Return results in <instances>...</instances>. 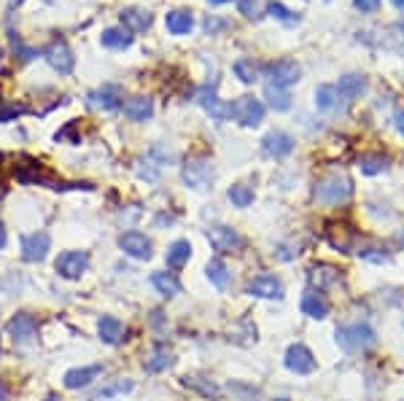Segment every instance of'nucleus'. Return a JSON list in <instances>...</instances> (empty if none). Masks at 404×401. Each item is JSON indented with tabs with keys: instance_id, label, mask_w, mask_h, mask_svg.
Segmentation results:
<instances>
[{
	"instance_id": "obj_1",
	"label": "nucleus",
	"mask_w": 404,
	"mask_h": 401,
	"mask_svg": "<svg viewBox=\"0 0 404 401\" xmlns=\"http://www.w3.org/2000/svg\"><path fill=\"white\" fill-rule=\"evenodd\" d=\"M353 194V181L345 173H329L316 181V202L321 205H342Z\"/></svg>"
},
{
	"instance_id": "obj_2",
	"label": "nucleus",
	"mask_w": 404,
	"mask_h": 401,
	"mask_svg": "<svg viewBox=\"0 0 404 401\" xmlns=\"http://www.w3.org/2000/svg\"><path fill=\"white\" fill-rule=\"evenodd\" d=\"M375 332L369 329L367 323H353V326H342L337 329V345L348 353H356V350H367L375 345Z\"/></svg>"
},
{
	"instance_id": "obj_3",
	"label": "nucleus",
	"mask_w": 404,
	"mask_h": 401,
	"mask_svg": "<svg viewBox=\"0 0 404 401\" xmlns=\"http://www.w3.org/2000/svg\"><path fill=\"white\" fill-rule=\"evenodd\" d=\"M229 119L243 127H259L264 122V103L256 97H237L235 103H229Z\"/></svg>"
},
{
	"instance_id": "obj_4",
	"label": "nucleus",
	"mask_w": 404,
	"mask_h": 401,
	"mask_svg": "<svg viewBox=\"0 0 404 401\" xmlns=\"http://www.w3.org/2000/svg\"><path fill=\"white\" fill-rule=\"evenodd\" d=\"M57 275L65 280H78L89 269V253L87 251H65L54 262Z\"/></svg>"
},
{
	"instance_id": "obj_5",
	"label": "nucleus",
	"mask_w": 404,
	"mask_h": 401,
	"mask_svg": "<svg viewBox=\"0 0 404 401\" xmlns=\"http://www.w3.org/2000/svg\"><path fill=\"white\" fill-rule=\"evenodd\" d=\"M262 70H264V76L270 78V84H272V87H281V89H288L291 84H297L299 73H302L297 62H291V59H275V62H267Z\"/></svg>"
},
{
	"instance_id": "obj_6",
	"label": "nucleus",
	"mask_w": 404,
	"mask_h": 401,
	"mask_svg": "<svg viewBox=\"0 0 404 401\" xmlns=\"http://www.w3.org/2000/svg\"><path fill=\"white\" fill-rule=\"evenodd\" d=\"M43 59H46L60 76H68V73H73V68H76V57H73L71 46H68L62 38H54L52 43L43 49Z\"/></svg>"
},
{
	"instance_id": "obj_7",
	"label": "nucleus",
	"mask_w": 404,
	"mask_h": 401,
	"mask_svg": "<svg viewBox=\"0 0 404 401\" xmlns=\"http://www.w3.org/2000/svg\"><path fill=\"white\" fill-rule=\"evenodd\" d=\"M181 175H183V183L189 189H208V183H211L213 178V167L205 157H194L183 164Z\"/></svg>"
},
{
	"instance_id": "obj_8",
	"label": "nucleus",
	"mask_w": 404,
	"mask_h": 401,
	"mask_svg": "<svg viewBox=\"0 0 404 401\" xmlns=\"http://www.w3.org/2000/svg\"><path fill=\"white\" fill-rule=\"evenodd\" d=\"M8 337L17 342V345H27L33 342L38 334V318L33 313H17L8 321Z\"/></svg>"
},
{
	"instance_id": "obj_9",
	"label": "nucleus",
	"mask_w": 404,
	"mask_h": 401,
	"mask_svg": "<svg viewBox=\"0 0 404 401\" xmlns=\"http://www.w3.org/2000/svg\"><path fill=\"white\" fill-rule=\"evenodd\" d=\"M119 248L130 259H138V262H148L151 259V240L143 234V232H124L119 237Z\"/></svg>"
},
{
	"instance_id": "obj_10",
	"label": "nucleus",
	"mask_w": 404,
	"mask_h": 401,
	"mask_svg": "<svg viewBox=\"0 0 404 401\" xmlns=\"http://www.w3.org/2000/svg\"><path fill=\"white\" fill-rule=\"evenodd\" d=\"M49 248H52V240L46 232H36V234H25L22 237V259L30 264L43 262L49 256Z\"/></svg>"
},
{
	"instance_id": "obj_11",
	"label": "nucleus",
	"mask_w": 404,
	"mask_h": 401,
	"mask_svg": "<svg viewBox=\"0 0 404 401\" xmlns=\"http://www.w3.org/2000/svg\"><path fill=\"white\" fill-rule=\"evenodd\" d=\"M87 103L95 111H116L122 105V89L116 87V84H103L100 89L89 92Z\"/></svg>"
},
{
	"instance_id": "obj_12",
	"label": "nucleus",
	"mask_w": 404,
	"mask_h": 401,
	"mask_svg": "<svg viewBox=\"0 0 404 401\" xmlns=\"http://www.w3.org/2000/svg\"><path fill=\"white\" fill-rule=\"evenodd\" d=\"M283 364H286L288 372H294V374H310V372H316V358H313V353L305 348V345H291V348L286 350Z\"/></svg>"
},
{
	"instance_id": "obj_13",
	"label": "nucleus",
	"mask_w": 404,
	"mask_h": 401,
	"mask_svg": "<svg viewBox=\"0 0 404 401\" xmlns=\"http://www.w3.org/2000/svg\"><path fill=\"white\" fill-rule=\"evenodd\" d=\"M262 148L267 157L272 159H283L288 157L291 151H294V138L288 135V132H283V129H272V132H267L262 140Z\"/></svg>"
},
{
	"instance_id": "obj_14",
	"label": "nucleus",
	"mask_w": 404,
	"mask_h": 401,
	"mask_svg": "<svg viewBox=\"0 0 404 401\" xmlns=\"http://www.w3.org/2000/svg\"><path fill=\"white\" fill-rule=\"evenodd\" d=\"M307 280H310V288H316V291H329L332 286L340 283V269H337L334 264L318 262L307 269Z\"/></svg>"
},
{
	"instance_id": "obj_15",
	"label": "nucleus",
	"mask_w": 404,
	"mask_h": 401,
	"mask_svg": "<svg viewBox=\"0 0 404 401\" xmlns=\"http://www.w3.org/2000/svg\"><path fill=\"white\" fill-rule=\"evenodd\" d=\"M208 240L216 251H221V253H232V251H237L240 245H243V237H240V232L232 227H211L208 229Z\"/></svg>"
},
{
	"instance_id": "obj_16",
	"label": "nucleus",
	"mask_w": 404,
	"mask_h": 401,
	"mask_svg": "<svg viewBox=\"0 0 404 401\" xmlns=\"http://www.w3.org/2000/svg\"><path fill=\"white\" fill-rule=\"evenodd\" d=\"M100 374H103V367H100V364L68 369V372H65V377H62V385H65L68 391H78V388H87V385H92V380H97Z\"/></svg>"
},
{
	"instance_id": "obj_17",
	"label": "nucleus",
	"mask_w": 404,
	"mask_h": 401,
	"mask_svg": "<svg viewBox=\"0 0 404 401\" xmlns=\"http://www.w3.org/2000/svg\"><path fill=\"white\" fill-rule=\"evenodd\" d=\"M248 294L259 299H283V283L275 275H259L248 283Z\"/></svg>"
},
{
	"instance_id": "obj_18",
	"label": "nucleus",
	"mask_w": 404,
	"mask_h": 401,
	"mask_svg": "<svg viewBox=\"0 0 404 401\" xmlns=\"http://www.w3.org/2000/svg\"><path fill=\"white\" fill-rule=\"evenodd\" d=\"M299 307H302V313L307 315V318H313V321H323V318L329 315V302H326V297H323L321 291H316V288H307V291L302 294Z\"/></svg>"
},
{
	"instance_id": "obj_19",
	"label": "nucleus",
	"mask_w": 404,
	"mask_h": 401,
	"mask_svg": "<svg viewBox=\"0 0 404 401\" xmlns=\"http://www.w3.org/2000/svg\"><path fill=\"white\" fill-rule=\"evenodd\" d=\"M97 332H100V339L106 342V345H122L124 339H127V329H124V323L119 318H113V315H103L100 321H97Z\"/></svg>"
},
{
	"instance_id": "obj_20",
	"label": "nucleus",
	"mask_w": 404,
	"mask_h": 401,
	"mask_svg": "<svg viewBox=\"0 0 404 401\" xmlns=\"http://www.w3.org/2000/svg\"><path fill=\"white\" fill-rule=\"evenodd\" d=\"M337 92H340V97L345 103H353L356 97H361L367 92V78L361 73H345L340 78V84H337Z\"/></svg>"
},
{
	"instance_id": "obj_21",
	"label": "nucleus",
	"mask_w": 404,
	"mask_h": 401,
	"mask_svg": "<svg viewBox=\"0 0 404 401\" xmlns=\"http://www.w3.org/2000/svg\"><path fill=\"white\" fill-rule=\"evenodd\" d=\"M154 24V14L146 8H124L122 11V27L130 33H146Z\"/></svg>"
},
{
	"instance_id": "obj_22",
	"label": "nucleus",
	"mask_w": 404,
	"mask_h": 401,
	"mask_svg": "<svg viewBox=\"0 0 404 401\" xmlns=\"http://www.w3.org/2000/svg\"><path fill=\"white\" fill-rule=\"evenodd\" d=\"M197 103L202 105V108L211 113L216 122H227V119H229V105H224L221 100H218L216 89H211V87L200 89V94H197Z\"/></svg>"
},
{
	"instance_id": "obj_23",
	"label": "nucleus",
	"mask_w": 404,
	"mask_h": 401,
	"mask_svg": "<svg viewBox=\"0 0 404 401\" xmlns=\"http://www.w3.org/2000/svg\"><path fill=\"white\" fill-rule=\"evenodd\" d=\"M122 108H124V116H127L130 122L141 124V122H148V119L154 116V103H151L148 97H143V94H138V97H130Z\"/></svg>"
},
{
	"instance_id": "obj_24",
	"label": "nucleus",
	"mask_w": 404,
	"mask_h": 401,
	"mask_svg": "<svg viewBox=\"0 0 404 401\" xmlns=\"http://www.w3.org/2000/svg\"><path fill=\"white\" fill-rule=\"evenodd\" d=\"M165 24H167V33L189 35L194 27V17L192 11H186V8H176V11H170V14L165 17Z\"/></svg>"
},
{
	"instance_id": "obj_25",
	"label": "nucleus",
	"mask_w": 404,
	"mask_h": 401,
	"mask_svg": "<svg viewBox=\"0 0 404 401\" xmlns=\"http://www.w3.org/2000/svg\"><path fill=\"white\" fill-rule=\"evenodd\" d=\"M100 43L106 49H113V52H122V49H130L132 46V33L124 30V27H108L100 35Z\"/></svg>"
},
{
	"instance_id": "obj_26",
	"label": "nucleus",
	"mask_w": 404,
	"mask_h": 401,
	"mask_svg": "<svg viewBox=\"0 0 404 401\" xmlns=\"http://www.w3.org/2000/svg\"><path fill=\"white\" fill-rule=\"evenodd\" d=\"M151 286L157 288V294H162V297L167 299L181 294V283H178V278L173 272H154V275H151Z\"/></svg>"
},
{
	"instance_id": "obj_27",
	"label": "nucleus",
	"mask_w": 404,
	"mask_h": 401,
	"mask_svg": "<svg viewBox=\"0 0 404 401\" xmlns=\"http://www.w3.org/2000/svg\"><path fill=\"white\" fill-rule=\"evenodd\" d=\"M264 100H267V105H270L272 111H278V113L291 108V94L281 87H272V84L264 87Z\"/></svg>"
},
{
	"instance_id": "obj_28",
	"label": "nucleus",
	"mask_w": 404,
	"mask_h": 401,
	"mask_svg": "<svg viewBox=\"0 0 404 401\" xmlns=\"http://www.w3.org/2000/svg\"><path fill=\"white\" fill-rule=\"evenodd\" d=\"M205 275H208V280L216 288H227L229 283H232V272H229L227 264L221 262V259H211L208 267H205Z\"/></svg>"
},
{
	"instance_id": "obj_29",
	"label": "nucleus",
	"mask_w": 404,
	"mask_h": 401,
	"mask_svg": "<svg viewBox=\"0 0 404 401\" xmlns=\"http://www.w3.org/2000/svg\"><path fill=\"white\" fill-rule=\"evenodd\" d=\"M165 259H167L170 267H183V264L192 259V243H189V240H176V243H170Z\"/></svg>"
},
{
	"instance_id": "obj_30",
	"label": "nucleus",
	"mask_w": 404,
	"mask_h": 401,
	"mask_svg": "<svg viewBox=\"0 0 404 401\" xmlns=\"http://www.w3.org/2000/svg\"><path fill=\"white\" fill-rule=\"evenodd\" d=\"M173 367V353L165 348V345H157L154 353H151V358L146 361V372H151V374H159V372H165V369Z\"/></svg>"
},
{
	"instance_id": "obj_31",
	"label": "nucleus",
	"mask_w": 404,
	"mask_h": 401,
	"mask_svg": "<svg viewBox=\"0 0 404 401\" xmlns=\"http://www.w3.org/2000/svg\"><path fill=\"white\" fill-rule=\"evenodd\" d=\"M316 105L318 111H334L337 105H340V92H337V87H332V84H323V87L316 89Z\"/></svg>"
},
{
	"instance_id": "obj_32",
	"label": "nucleus",
	"mask_w": 404,
	"mask_h": 401,
	"mask_svg": "<svg viewBox=\"0 0 404 401\" xmlns=\"http://www.w3.org/2000/svg\"><path fill=\"white\" fill-rule=\"evenodd\" d=\"M183 385L197 391V393H202L205 399H218V396H221L218 385H213L211 380H205V377H183Z\"/></svg>"
},
{
	"instance_id": "obj_33",
	"label": "nucleus",
	"mask_w": 404,
	"mask_h": 401,
	"mask_svg": "<svg viewBox=\"0 0 404 401\" xmlns=\"http://www.w3.org/2000/svg\"><path fill=\"white\" fill-rule=\"evenodd\" d=\"M130 391H132V380H116V383H111V385H106V388H100V391H95V393H92V401L124 396V393H130Z\"/></svg>"
},
{
	"instance_id": "obj_34",
	"label": "nucleus",
	"mask_w": 404,
	"mask_h": 401,
	"mask_svg": "<svg viewBox=\"0 0 404 401\" xmlns=\"http://www.w3.org/2000/svg\"><path fill=\"white\" fill-rule=\"evenodd\" d=\"M388 157H383V154H367V157L358 159V167H361V173L364 175H377L383 173V170H388Z\"/></svg>"
},
{
	"instance_id": "obj_35",
	"label": "nucleus",
	"mask_w": 404,
	"mask_h": 401,
	"mask_svg": "<svg viewBox=\"0 0 404 401\" xmlns=\"http://www.w3.org/2000/svg\"><path fill=\"white\" fill-rule=\"evenodd\" d=\"M227 197L235 208H248L253 202V189L246 186V183H235V186H229Z\"/></svg>"
},
{
	"instance_id": "obj_36",
	"label": "nucleus",
	"mask_w": 404,
	"mask_h": 401,
	"mask_svg": "<svg viewBox=\"0 0 404 401\" xmlns=\"http://www.w3.org/2000/svg\"><path fill=\"white\" fill-rule=\"evenodd\" d=\"M235 76L243 84H253V81H259V65L253 59H237L235 62Z\"/></svg>"
},
{
	"instance_id": "obj_37",
	"label": "nucleus",
	"mask_w": 404,
	"mask_h": 401,
	"mask_svg": "<svg viewBox=\"0 0 404 401\" xmlns=\"http://www.w3.org/2000/svg\"><path fill=\"white\" fill-rule=\"evenodd\" d=\"M270 11V0H240V14L246 19H262Z\"/></svg>"
},
{
	"instance_id": "obj_38",
	"label": "nucleus",
	"mask_w": 404,
	"mask_h": 401,
	"mask_svg": "<svg viewBox=\"0 0 404 401\" xmlns=\"http://www.w3.org/2000/svg\"><path fill=\"white\" fill-rule=\"evenodd\" d=\"M270 17H275V19H281L283 24H297L299 22V14H291L283 3H270V11H267Z\"/></svg>"
},
{
	"instance_id": "obj_39",
	"label": "nucleus",
	"mask_w": 404,
	"mask_h": 401,
	"mask_svg": "<svg viewBox=\"0 0 404 401\" xmlns=\"http://www.w3.org/2000/svg\"><path fill=\"white\" fill-rule=\"evenodd\" d=\"M19 113H25L22 105H3V108H0V122H11Z\"/></svg>"
},
{
	"instance_id": "obj_40",
	"label": "nucleus",
	"mask_w": 404,
	"mask_h": 401,
	"mask_svg": "<svg viewBox=\"0 0 404 401\" xmlns=\"http://www.w3.org/2000/svg\"><path fill=\"white\" fill-rule=\"evenodd\" d=\"M353 6L361 11V14H375L380 8V0H353Z\"/></svg>"
},
{
	"instance_id": "obj_41",
	"label": "nucleus",
	"mask_w": 404,
	"mask_h": 401,
	"mask_svg": "<svg viewBox=\"0 0 404 401\" xmlns=\"http://www.w3.org/2000/svg\"><path fill=\"white\" fill-rule=\"evenodd\" d=\"M14 52L19 54V59H22V62H30L33 57H38V52H36V49H30V46H25L22 41H17V43H14Z\"/></svg>"
},
{
	"instance_id": "obj_42",
	"label": "nucleus",
	"mask_w": 404,
	"mask_h": 401,
	"mask_svg": "<svg viewBox=\"0 0 404 401\" xmlns=\"http://www.w3.org/2000/svg\"><path fill=\"white\" fill-rule=\"evenodd\" d=\"M393 124H396V129L404 135V108L402 111H396V116H393Z\"/></svg>"
},
{
	"instance_id": "obj_43",
	"label": "nucleus",
	"mask_w": 404,
	"mask_h": 401,
	"mask_svg": "<svg viewBox=\"0 0 404 401\" xmlns=\"http://www.w3.org/2000/svg\"><path fill=\"white\" fill-rule=\"evenodd\" d=\"M6 243H8V234H6V227L0 224V251L6 248Z\"/></svg>"
},
{
	"instance_id": "obj_44",
	"label": "nucleus",
	"mask_w": 404,
	"mask_h": 401,
	"mask_svg": "<svg viewBox=\"0 0 404 401\" xmlns=\"http://www.w3.org/2000/svg\"><path fill=\"white\" fill-rule=\"evenodd\" d=\"M157 224H173V216H159Z\"/></svg>"
},
{
	"instance_id": "obj_45",
	"label": "nucleus",
	"mask_w": 404,
	"mask_h": 401,
	"mask_svg": "<svg viewBox=\"0 0 404 401\" xmlns=\"http://www.w3.org/2000/svg\"><path fill=\"white\" fill-rule=\"evenodd\" d=\"M391 3H393V6L399 8V11H404V0H391Z\"/></svg>"
},
{
	"instance_id": "obj_46",
	"label": "nucleus",
	"mask_w": 404,
	"mask_h": 401,
	"mask_svg": "<svg viewBox=\"0 0 404 401\" xmlns=\"http://www.w3.org/2000/svg\"><path fill=\"white\" fill-rule=\"evenodd\" d=\"M208 3H213V6H224V3H232V0H208Z\"/></svg>"
},
{
	"instance_id": "obj_47",
	"label": "nucleus",
	"mask_w": 404,
	"mask_h": 401,
	"mask_svg": "<svg viewBox=\"0 0 404 401\" xmlns=\"http://www.w3.org/2000/svg\"><path fill=\"white\" fill-rule=\"evenodd\" d=\"M43 401H62V399H60L57 393H52V396H46V399H43Z\"/></svg>"
},
{
	"instance_id": "obj_48",
	"label": "nucleus",
	"mask_w": 404,
	"mask_h": 401,
	"mask_svg": "<svg viewBox=\"0 0 404 401\" xmlns=\"http://www.w3.org/2000/svg\"><path fill=\"white\" fill-rule=\"evenodd\" d=\"M0 401H6V391H3V385H0Z\"/></svg>"
},
{
	"instance_id": "obj_49",
	"label": "nucleus",
	"mask_w": 404,
	"mask_h": 401,
	"mask_svg": "<svg viewBox=\"0 0 404 401\" xmlns=\"http://www.w3.org/2000/svg\"><path fill=\"white\" fill-rule=\"evenodd\" d=\"M396 27H399V30H402V33H404V19H402V22H399V24H396Z\"/></svg>"
},
{
	"instance_id": "obj_50",
	"label": "nucleus",
	"mask_w": 404,
	"mask_h": 401,
	"mask_svg": "<svg viewBox=\"0 0 404 401\" xmlns=\"http://www.w3.org/2000/svg\"><path fill=\"white\" fill-rule=\"evenodd\" d=\"M275 401H288V399H275Z\"/></svg>"
},
{
	"instance_id": "obj_51",
	"label": "nucleus",
	"mask_w": 404,
	"mask_h": 401,
	"mask_svg": "<svg viewBox=\"0 0 404 401\" xmlns=\"http://www.w3.org/2000/svg\"><path fill=\"white\" fill-rule=\"evenodd\" d=\"M402 243H404V237H402Z\"/></svg>"
}]
</instances>
